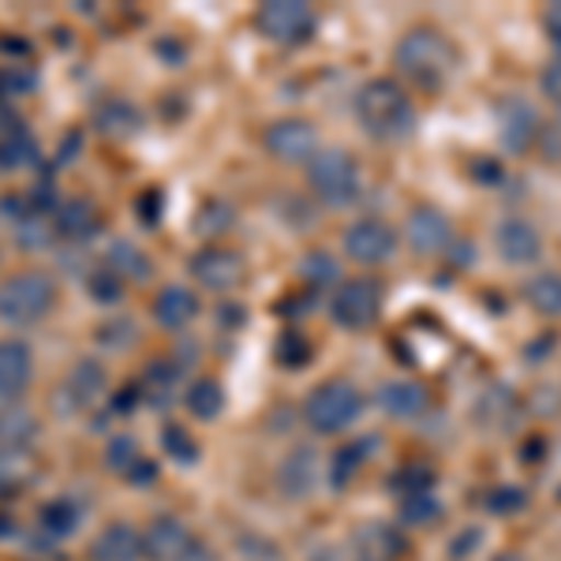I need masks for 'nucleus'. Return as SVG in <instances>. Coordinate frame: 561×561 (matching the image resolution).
Wrapping results in <instances>:
<instances>
[{
  "label": "nucleus",
  "instance_id": "nucleus-1",
  "mask_svg": "<svg viewBox=\"0 0 561 561\" xmlns=\"http://www.w3.org/2000/svg\"><path fill=\"white\" fill-rule=\"evenodd\" d=\"M356 121L370 139L401 142L415 131V105L397 79H367L356 90Z\"/></svg>",
  "mask_w": 561,
  "mask_h": 561
},
{
  "label": "nucleus",
  "instance_id": "nucleus-2",
  "mask_svg": "<svg viewBox=\"0 0 561 561\" xmlns=\"http://www.w3.org/2000/svg\"><path fill=\"white\" fill-rule=\"evenodd\" d=\"M393 65L415 87H442L457 71V45L434 26H412L393 45Z\"/></svg>",
  "mask_w": 561,
  "mask_h": 561
},
{
  "label": "nucleus",
  "instance_id": "nucleus-3",
  "mask_svg": "<svg viewBox=\"0 0 561 561\" xmlns=\"http://www.w3.org/2000/svg\"><path fill=\"white\" fill-rule=\"evenodd\" d=\"M364 409H367L364 389L348 382V378H330V382H319L307 393L304 420L314 434H341L352 423H359Z\"/></svg>",
  "mask_w": 561,
  "mask_h": 561
},
{
  "label": "nucleus",
  "instance_id": "nucleus-4",
  "mask_svg": "<svg viewBox=\"0 0 561 561\" xmlns=\"http://www.w3.org/2000/svg\"><path fill=\"white\" fill-rule=\"evenodd\" d=\"M57 304V285L42 270H23L0 280V322L8 325H34Z\"/></svg>",
  "mask_w": 561,
  "mask_h": 561
},
{
  "label": "nucleus",
  "instance_id": "nucleus-5",
  "mask_svg": "<svg viewBox=\"0 0 561 561\" xmlns=\"http://www.w3.org/2000/svg\"><path fill=\"white\" fill-rule=\"evenodd\" d=\"M307 180H311V192L325 206H352L364 192V169L352 158L348 150H319L314 161L307 165Z\"/></svg>",
  "mask_w": 561,
  "mask_h": 561
},
{
  "label": "nucleus",
  "instance_id": "nucleus-6",
  "mask_svg": "<svg viewBox=\"0 0 561 561\" xmlns=\"http://www.w3.org/2000/svg\"><path fill=\"white\" fill-rule=\"evenodd\" d=\"M142 558L147 561H217L206 539H198L180 517H153L142 531Z\"/></svg>",
  "mask_w": 561,
  "mask_h": 561
},
{
  "label": "nucleus",
  "instance_id": "nucleus-7",
  "mask_svg": "<svg viewBox=\"0 0 561 561\" xmlns=\"http://www.w3.org/2000/svg\"><path fill=\"white\" fill-rule=\"evenodd\" d=\"M378 314H382V285L375 277L341 280L337 293L330 296V319L341 330H367V325L378 322Z\"/></svg>",
  "mask_w": 561,
  "mask_h": 561
},
{
  "label": "nucleus",
  "instance_id": "nucleus-8",
  "mask_svg": "<svg viewBox=\"0 0 561 561\" xmlns=\"http://www.w3.org/2000/svg\"><path fill=\"white\" fill-rule=\"evenodd\" d=\"M255 23H259L262 38L293 49V45H307L314 38L319 15H314L311 4H300V0H270V4L259 8Z\"/></svg>",
  "mask_w": 561,
  "mask_h": 561
},
{
  "label": "nucleus",
  "instance_id": "nucleus-9",
  "mask_svg": "<svg viewBox=\"0 0 561 561\" xmlns=\"http://www.w3.org/2000/svg\"><path fill=\"white\" fill-rule=\"evenodd\" d=\"M341 243H345V255L359 266H382L397 255L401 240H397L393 225L378 221V217H359L352 221L345 232H341Z\"/></svg>",
  "mask_w": 561,
  "mask_h": 561
},
{
  "label": "nucleus",
  "instance_id": "nucleus-10",
  "mask_svg": "<svg viewBox=\"0 0 561 561\" xmlns=\"http://www.w3.org/2000/svg\"><path fill=\"white\" fill-rule=\"evenodd\" d=\"M262 142L285 165H311L314 153H319V131L311 128V121H300V116L274 121L262 135Z\"/></svg>",
  "mask_w": 561,
  "mask_h": 561
},
{
  "label": "nucleus",
  "instance_id": "nucleus-11",
  "mask_svg": "<svg viewBox=\"0 0 561 561\" xmlns=\"http://www.w3.org/2000/svg\"><path fill=\"white\" fill-rule=\"evenodd\" d=\"M404 240H409L415 255H446L457 243V229L442 210L420 206V210H412L409 225H404Z\"/></svg>",
  "mask_w": 561,
  "mask_h": 561
},
{
  "label": "nucleus",
  "instance_id": "nucleus-12",
  "mask_svg": "<svg viewBox=\"0 0 561 561\" xmlns=\"http://www.w3.org/2000/svg\"><path fill=\"white\" fill-rule=\"evenodd\" d=\"M494 251L497 259H505L510 266H531L542 255V237L531 221L524 217H505L494 229Z\"/></svg>",
  "mask_w": 561,
  "mask_h": 561
},
{
  "label": "nucleus",
  "instance_id": "nucleus-13",
  "mask_svg": "<svg viewBox=\"0 0 561 561\" xmlns=\"http://www.w3.org/2000/svg\"><path fill=\"white\" fill-rule=\"evenodd\" d=\"M187 270H192V277L203 288L225 293V288H232L243 277V259L237 255V251H229V248H203V251H195V255H192Z\"/></svg>",
  "mask_w": 561,
  "mask_h": 561
},
{
  "label": "nucleus",
  "instance_id": "nucleus-14",
  "mask_svg": "<svg viewBox=\"0 0 561 561\" xmlns=\"http://www.w3.org/2000/svg\"><path fill=\"white\" fill-rule=\"evenodd\" d=\"M539 128L542 124H539L536 108L524 102V98H510V102L497 105V139H502L505 150H513V153L528 150L531 142L539 139Z\"/></svg>",
  "mask_w": 561,
  "mask_h": 561
},
{
  "label": "nucleus",
  "instance_id": "nucleus-15",
  "mask_svg": "<svg viewBox=\"0 0 561 561\" xmlns=\"http://www.w3.org/2000/svg\"><path fill=\"white\" fill-rule=\"evenodd\" d=\"M375 401H378V409L386 415H393V420H420L431 404V393H427V386L412 382V378H389V382L378 386Z\"/></svg>",
  "mask_w": 561,
  "mask_h": 561
},
{
  "label": "nucleus",
  "instance_id": "nucleus-16",
  "mask_svg": "<svg viewBox=\"0 0 561 561\" xmlns=\"http://www.w3.org/2000/svg\"><path fill=\"white\" fill-rule=\"evenodd\" d=\"M142 558V531L116 520L105 524L90 542V561H139Z\"/></svg>",
  "mask_w": 561,
  "mask_h": 561
},
{
  "label": "nucleus",
  "instance_id": "nucleus-17",
  "mask_svg": "<svg viewBox=\"0 0 561 561\" xmlns=\"http://www.w3.org/2000/svg\"><path fill=\"white\" fill-rule=\"evenodd\" d=\"M34 378V356L23 341H0V401H15Z\"/></svg>",
  "mask_w": 561,
  "mask_h": 561
},
{
  "label": "nucleus",
  "instance_id": "nucleus-18",
  "mask_svg": "<svg viewBox=\"0 0 561 561\" xmlns=\"http://www.w3.org/2000/svg\"><path fill=\"white\" fill-rule=\"evenodd\" d=\"M53 229L65 240L87 243L102 229V214H98V206L90 203V198H68V203H60L57 210H53Z\"/></svg>",
  "mask_w": 561,
  "mask_h": 561
},
{
  "label": "nucleus",
  "instance_id": "nucleus-19",
  "mask_svg": "<svg viewBox=\"0 0 561 561\" xmlns=\"http://www.w3.org/2000/svg\"><path fill=\"white\" fill-rule=\"evenodd\" d=\"M198 314V296L192 288L184 285H165L158 296H153V322L161 325V330H184L187 322H195Z\"/></svg>",
  "mask_w": 561,
  "mask_h": 561
},
{
  "label": "nucleus",
  "instance_id": "nucleus-20",
  "mask_svg": "<svg viewBox=\"0 0 561 561\" xmlns=\"http://www.w3.org/2000/svg\"><path fill=\"white\" fill-rule=\"evenodd\" d=\"M319 476H322L319 457H314V449H307V446L293 449L277 468V483L288 497H307L314 491V483H319Z\"/></svg>",
  "mask_w": 561,
  "mask_h": 561
},
{
  "label": "nucleus",
  "instance_id": "nucleus-21",
  "mask_svg": "<svg viewBox=\"0 0 561 561\" xmlns=\"http://www.w3.org/2000/svg\"><path fill=\"white\" fill-rule=\"evenodd\" d=\"M60 393H65L68 409H90V404L105 393V367L98 364V359H79V364L68 370Z\"/></svg>",
  "mask_w": 561,
  "mask_h": 561
},
{
  "label": "nucleus",
  "instance_id": "nucleus-22",
  "mask_svg": "<svg viewBox=\"0 0 561 561\" xmlns=\"http://www.w3.org/2000/svg\"><path fill=\"white\" fill-rule=\"evenodd\" d=\"M404 550V539L397 536L393 528H382V524H370L352 542V561H393Z\"/></svg>",
  "mask_w": 561,
  "mask_h": 561
},
{
  "label": "nucleus",
  "instance_id": "nucleus-23",
  "mask_svg": "<svg viewBox=\"0 0 561 561\" xmlns=\"http://www.w3.org/2000/svg\"><path fill=\"white\" fill-rule=\"evenodd\" d=\"M94 124H98V131H102V135L128 139V135H135L142 128V116H139V108H135L131 102H124V98H108V102L98 105Z\"/></svg>",
  "mask_w": 561,
  "mask_h": 561
},
{
  "label": "nucleus",
  "instance_id": "nucleus-24",
  "mask_svg": "<svg viewBox=\"0 0 561 561\" xmlns=\"http://www.w3.org/2000/svg\"><path fill=\"white\" fill-rule=\"evenodd\" d=\"M370 446H375V438H364V442H352V446H341L337 454L330 457V468H325V476H330L333 491H345L352 479H356L359 468H364L367 460H370V454H367Z\"/></svg>",
  "mask_w": 561,
  "mask_h": 561
},
{
  "label": "nucleus",
  "instance_id": "nucleus-25",
  "mask_svg": "<svg viewBox=\"0 0 561 561\" xmlns=\"http://www.w3.org/2000/svg\"><path fill=\"white\" fill-rule=\"evenodd\" d=\"M524 300L531 311L547 314V319H561V274L554 270H542L524 285Z\"/></svg>",
  "mask_w": 561,
  "mask_h": 561
},
{
  "label": "nucleus",
  "instance_id": "nucleus-26",
  "mask_svg": "<svg viewBox=\"0 0 561 561\" xmlns=\"http://www.w3.org/2000/svg\"><path fill=\"white\" fill-rule=\"evenodd\" d=\"M184 404H187V412H192L195 420L210 423V420H217V415L225 412V389H221L217 378H195V382L187 386V393H184Z\"/></svg>",
  "mask_w": 561,
  "mask_h": 561
},
{
  "label": "nucleus",
  "instance_id": "nucleus-27",
  "mask_svg": "<svg viewBox=\"0 0 561 561\" xmlns=\"http://www.w3.org/2000/svg\"><path fill=\"white\" fill-rule=\"evenodd\" d=\"M105 266L121 277H131V280H147L150 277V259L142 255L135 243L128 240H113L105 248Z\"/></svg>",
  "mask_w": 561,
  "mask_h": 561
},
{
  "label": "nucleus",
  "instance_id": "nucleus-28",
  "mask_svg": "<svg viewBox=\"0 0 561 561\" xmlns=\"http://www.w3.org/2000/svg\"><path fill=\"white\" fill-rule=\"evenodd\" d=\"M180 382V367L176 359H153V364L147 367V375H142V397H147L150 404H165L169 397H173V389Z\"/></svg>",
  "mask_w": 561,
  "mask_h": 561
},
{
  "label": "nucleus",
  "instance_id": "nucleus-29",
  "mask_svg": "<svg viewBox=\"0 0 561 561\" xmlns=\"http://www.w3.org/2000/svg\"><path fill=\"white\" fill-rule=\"evenodd\" d=\"M34 434H38V423L31 412L15 409V404L0 409V446L4 449H23L26 442H34Z\"/></svg>",
  "mask_w": 561,
  "mask_h": 561
},
{
  "label": "nucleus",
  "instance_id": "nucleus-30",
  "mask_svg": "<svg viewBox=\"0 0 561 561\" xmlns=\"http://www.w3.org/2000/svg\"><path fill=\"white\" fill-rule=\"evenodd\" d=\"M38 524H42L45 536H53V539H68L71 531L79 528V505H76V502H68V497H57V502L42 505Z\"/></svg>",
  "mask_w": 561,
  "mask_h": 561
},
{
  "label": "nucleus",
  "instance_id": "nucleus-31",
  "mask_svg": "<svg viewBox=\"0 0 561 561\" xmlns=\"http://www.w3.org/2000/svg\"><path fill=\"white\" fill-rule=\"evenodd\" d=\"M38 161V147L23 128H12L8 135H0V169H20Z\"/></svg>",
  "mask_w": 561,
  "mask_h": 561
},
{
  "label": "nucleus",
  "instance_id": "nucleus-32",
  "mask_svg": "<svg viewBox=\"0 0 561 561\" xmlns=\"http://www.w3.org/2000/svg\"><path fill=\"white\" fill-rule=\"evenodd\" d=\"M142 460V446L131 438V434H113L105 446V468L116 476H128L135 465Z\"/></svg>",
  "mask_w": 561,
  "mask_h": 561
},
{
  "label": "nucleus",
  "instance_id": "nucleus-33",
  "mask_svg": "<svg viewBox=\"0 0 561 561\" xmlns=\"http://www.w3.org/2000/svg\"><path fill=\"white\" fill-rule=\"evenodd\" d=\"M161 446H165V454L173 457L176 465H195L198 454H203L195 434L187 427H180V423H165V427H161Z\"/></svg>",
  "mask_w": 561,
  "mask_h": 561
},
{
  "label": "nucleus",
  "instance_id": "nucleus-34",
  "mask_svg": "<svg viewBox=\"0 0 561 561\" xmlns=\"http://www.w3.org/2000/svg\"><path fill=\"white\" fill-rule=\"evenodd\" d=\"M300 274H304L307 285H314V288H330V285H337L341 266H337V259H333L330 251H311V255L304 259Z\"/></svg>",
  "mask_w": 561,
  "mask_h": 561
},
{
  "label": "nucleus",
  "instance_id": "nucleus-35",
  "mask_svg": "<svg viewBox=\"0 0 561 561\" xmlns=\"http://www.w3.org/2000/svg\"><path fill=\"white\" fill-rule=\"evenodd\" d=\"M87 293L94 304L113 307V304H121V296H124V277L102 266V270H94V274H87Z\"/></svg>",
  "mask_w": 561,
  "mask_h": 561
},
{
  "label": "nucleus",
  "instance_id": "nucleus-36",
  "mask_svg": "<svg viewBox=\"0 0 561 561\" xmlns=\"http://www.w3.org/2000/svg\"><path fill=\"white\" fill-rule=\"evenodd\" d=\"M438 513H442V505H438V497H434V491H412V494H404V502H401L404 524H431Z\"/></svg>",
  "mask_w": 561,
  "mask_h": 561
},
{
  "label": "nucleus",
  "instance_id": "nucleus-37",
  "mask_svg": "<svg viewBox=\"0 0 561 561\" xmlns=\"http://www.w3.org/2000/svg\"><path fill=\"white\" fill-rule=\"evenodd\" d=\"M277 359L280 367H307V359H311V345H307V337L300 330H285L277 341Z\"/></svg>",
  "mask_w": 561,
  "mask_h": 561
},
{
  "label": "nucleus",
  "instance_id": "nucleus-38",
  "mask_svg": "<svg viewBox=\"0 0 561 561\" xmlns=\"http://www.w3.org/2000/svg\"><path fill=\"white\" fill-rule=\"evenodd\" d=\"M38 76L31 68H20V65H8L0 68V98H20L26 90H34Z\"/></svg>",
  "mask_w": 561,
  "mask_h": 561
},
{
  "label": "nucleus",
  "instance_id": "nucleus-39",
  "mask_svg": "<svg viewBox=\"0 0 561 561\" xmlns=\"http://www.w3.org/2000/svg\"><path fill=\"white\" fill-rule=\"evenodd\" d=\"M524 505V494L517 486H497V491L486 497V510L494 513V517H502V513H517Z\"/></svg>",
  "mask_w": 561,
  "mask_h": 561
},
{
  "label": "nucleus",
  "instance_id": "nucleus-40",
  "mask_svg": "<svg viewBox=\"0 0 561 561\" xmlns=\"http://www.w3.org/2000/svg\"><path fill=\"white\" fill-rule=\"evenodd\" d=\"M536 142H539V150H542V158H547V161H561V121L542 124Z\"/></svg>",
  "mask_w": 561,
  "mask_h": 561
},
{
  "label": "nucleus",
  "instance_id": "nucleus-41",
  "mask_svg": "<svg viewBox=\"0 0 561 561\" xmlns=\"http://www.w3.org/2000/svg\"><path fill=\"white\" fill-rule=\"evenodd\" d=\"M135 210H139V225L153 229L158 217H161V192H142L139 198H135Z\"/></svg>",
  "mask_w": 561,
  "mask_h": 561
},
{
  "label": "nucleus",
  "instance_id": "nucleus-42",
  "mask_svg": "<svg viewBox=\"0 0 561 561\" xmlns=\"http://www.w3.org/2000/svg\"><path fill=\"white\" fill-rule=\"evenodd\" d=\"M539 87H542V94L550 98L554 105H561V53L554 60H550L547 68H542V79H539Z\"/></svg>",
  "mask_w": 561,
  "mask_h": 561
},
{
  "label": "nucleus",
  "instance_id": "nucleus-43",
  "mask_svg": "<svg viewBox=\"0 0 561 561\" xmlns=\"http://www.w3.org/2000/svg\"><path fill=\"white\" fill-rule=\"evenodd\" d=\"M128 479H131V486H150V483H158V465H153L150 457H142L139 465H135L131 472H128Z\"/></svg>",
  "mask_w": 561,
  "mask_h": 561
},
{
  "label": "nucleus",
  "instance_id": "nucleus-44",
  "mask_svg": "<svg viewBox=\"0 0 561 561\" xmlns=\"http://www.w3.org/2000/svg\"><path fill=\"white\" fill-rule=\"evenodd\" d=\"M542 26H547V34H550V42L561 49V4H550L547 8V15H542Z\"/></svg>",
  "mask_w": 561,
  "mask_h": 561
},
{
  "label": "nucleus",
  "instance_id": "nucleus-45",
  "mask_svg": "<svg viewBox=\"0 0 561 561\" xmlns=\"http://www.w3.org/2000/svg\"><path fill=\"white\" fill-rule=\"evenodd\" d=\"M486 561H528V558L517 554V550H502V554H494V558H486Z\"/></svg>",
  "mask_w": 561,
  "mask_h": 561
}]
</instances>
